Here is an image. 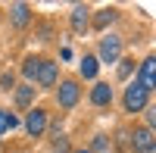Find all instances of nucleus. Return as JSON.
Listing matches in <instances>:
<instances>
[{
  "mask_svg": "<svg viewBox=\"0 0 156 153\" xmlns=\"http://www.w3.org/2000/svg\"><path fill=\"white\" fill-rule=\"evenodd\" d=\"M37 81H41L44 87H50L56 81V62H47V59H41V66H37V75H34Z\"/></svg>",
  "mask_w": 156,
  "mask_h": 153,
  "instance_id": "nucleus-5",
  "label": "nucleus"
},
{
  "mask_svg": "<svg viewBox=\"0 0 156 153\" xmlns=\"http://www.w3.org/2000/svg\"><path fill=\"white\" fill-rule=\"evenodd\" d=\"M109 100H112V87L109 84H94V91H90V103H97V106H106L109 103Z\"/></svg>",
  "mask_w": 156,
  "mask_h": 153,
  "instance_id": "nucleus-7",
  "label": "nucleus"
},
{
  "mask_svg": "<svg viewBox=\"0 0 156 153\" xmlns=\"http://www.w3.org/2000/svg\"><path fill=\"white\" fill-rule=\"evenodd\" d=\"M128 75H131V62H122V66H119V78H128Z\"/></svg>",
  "mask_w": 156,
  "mask_h": 153,
  "instance_id": "nucleus-16",
  "label": "nucleus"
},
{
  "mask_svg": "<svg viewBox=\"0 0 156 153\" xmlns=\"http://www.w3.org/2000/svg\"><path fill=\"white\" fill-rule=\"evenodd\" d=\"M28 6H25V3H16V6H12V22H16V25H28Z\"/></svg>",
  "mask_w": 156,
  "mask_h": 153,
  "instance_id": "nucleus-10",
  "label": "nucleus"
},
{
  "mask_svg": "<svg viewBox=\"0 0 156 153\" xmlns=\"http://www.w3.org/2000/svg\"><path fill=\"white\" fill-rule=\"evenodd\" d=\"M25 128H28V134H31V137L44 134V128H47V112H44V109H28V119H25Z\"/></svg>",
  "mask_w": 156,
  "mask_h": 153,
  "instance_id": "nucleus-2",
  "label": "nucleus"
},
{
  "mask_svg": "<svg viewBox=\"0 0 156 153\" xmlns=\"http://www.w3.org/2000/svg\"><path fill=\"white\" fill-rule=\"evenodd\" d=\"M75 153H90V150H75Z\"/></svg>",
  "mask_w": 156,
  "mask_h": 153,
  "instance_id": "nucleus-19",
  "label": "nucleus"
},
{
  "mask_svg": "<svg viewBox=\"0 0 156 153\" xmlns=\"http://www.w3.org/2000/svg\"><path fill=\"white\" fill-rule=\"evenodd\" d=\"M0 84H3V87H12V72H3V75H0Z\"/></svg>",
  "mask_w": 156,
  "mask_h": 153,
  "instance_id": "nucleus-18",
  "label": "nucleus"
},
{
  "mask_svg": "<svg viewBox=\"0 0 156 153\" xmlns=\"http://www.w3.org/2000/svg\"><path fill=\"white\" fill-rule=\"evenodd\" d=\"M134 150L153 153V131H150V128H137V131H134Z\"/></svg>",
  "mask_w": 156,
  "mask_h": 153,
  "instance_id": "nucleus-6",
  "label": "nucleus"
},
{
  "mask_svg": "<svg viewBox=\"0 0 156 153\" xmlns=\"http://www.w3.org/2000/svg\"><path fill=\"white\" fill-rule=\"evenodd\" d=\"M75 100H78V84L75 81H62L59 84V106L62 109H72Z\"/></svg>",
  "mask_w": 156,
  "mask_h": 153,
  "instance_id": "nucleus-4",
  "label": "nucleus"
},
{
  "mask_svg": "<svg viewBox=\"0 0 156 153\" xmlns=\"http://www.w3.org/2000/svg\"><path fill=\"white\" fill-rule=\"evenodd\" d=\"M16 103H19V106H28V103H31V87H28V84L16 91Z\"/></svg>",
  "mask_w": 156,
  "mask_h": 153,
  "instance_id": "nucleus-15",
  "label": "nucleus"
},
{
  "mask_svg": "<svg viewBox=\"0 0 156 153\" xmlns=\"http://www.w3.org/2000/svg\"><path fill=\"white\" fill-rule=\"evenodd\" d=\"M53 150H56V153H69V144H66V137H59V141L53 144Z\"/></svg>",
  "mask_w": 156,
  "mask_h": 153,
  "instance_id": "nucleus-17",
  "label": "nucleus"
},
{
  "mask_svg": "<svg viewBox=\"0 0 156 153\" xmlns=\"http://www.w3.org/2000/svg\"><path fill=\"white\" fill-rule=\"evenodd\" d=\"M153 62H156L153 56H147L144 62H140V81H137V84L144 87L147 94H150V87H153Z\"/></svg>",
  "mask_w": 156,
  "mask_h": 153,
  "instance_id": "nucleus-8",
  "label": "nucleus"
},
{
  "mask_svg": "<svg viewBox=\"0 0 156 153\" xmlns=\"http://www.w3.org/2000/svg\"><path fill=\"white\" fill-rule=\"evenodd\" d=\"M144 106H147V91H144L140 84H131V87L125 91V109H128V112H140Z\"/></svg>",
  "mask_w": 156,
  "mask_h": 153,
  "instance_id": "nucleus-1",
  "label": "nucleus"
},
{
  "mask_svg": "<svg viewBox=\"0 0 156 153\" xmlns=\"http://www.w3.org/2000/svg\"><path fill=\"white\" fill-rule=\"evenodd\" d=\"M81 75H84V78H94V75H97V59L94 56H84L81 59Z\"/></svg>",
  "mask_w": 156,
  "mask_h": 153,
  "instance_id": "nucleus-11",
  "label": "nucleus"
},
{
  "mask_svg": "<svg viewBox=\"0 0 156 153\" xmlns=\"http://www.w3.org/2000/svg\"><path fill=\"white\" fill-rule=\"evenodd\" d=\"M119 53H122V41L115 34H109V37H103V44H100V56H103V62H115L119 59Z\"/></svg>",
  "mask_w": 156,
  "mask_h": 153,
  "instance_id": "nucleus-3",
  "label": "nucleus"
},
{
  "mask_svg": "<svg viewBox=\"0 0 156 153\" xmlns=\"http://www.w3.org/2000/svg\"><path fill=\"white\" fill-rule=\"evenodd\" d=\"M112 19H115V9H103L100 16L94 19V25H97V28H106V25H109Z\"/></svg>",
  "mask_w": 156,
  "mask_h": 153,
  "instance_id": "nucleus-12",
  "label": "nucleus"
},
{
  "mask_svg": "<svg viewBox=\"0 0 156 153\" xmlns=\"http://www.w3.org/2000/svg\"><path fill=\"white\" fill-rule=\"evenodd\" d=\"M16 116H9V112H3V109H0V134H3L6 128H16Z\"/></svg>",
  "mask_w": 156,
  "mask_h": 153,
  "instance_id": "nucleus-13",
  "label": "nucleus"
},
{
  "mask_svg": "<svg viewBox=\"0 0 156 153\" xmlns=\"http://www.w3.org/2000/svg\"><path fill=\"white\" fill-rule=\"evenodd\" d=\"M37 66H41V59H25V66H22V72H25V78H34V75H37Z\"/></svg>",
  "mask_w": 156,
  "mask_h": 153,
  "instance_id": "nucleus-14",
  "label": "nucleus"
},
{
  "mask_svg": "<svg viewBox=\"0 0 156 153\" xmlns=\"http://www.w3.org/2000/svg\"><path fill=\"white\" fill-rule=\"evenodd\" d=\"M84 25H87V6H75V12H72V28L81 31Z\"/></svg>",
  "mask_w": 156,
  "mask_h": 153,
  "instance_id": "nucleus-9",
  "label": "nucleus"
}]
</instances>
